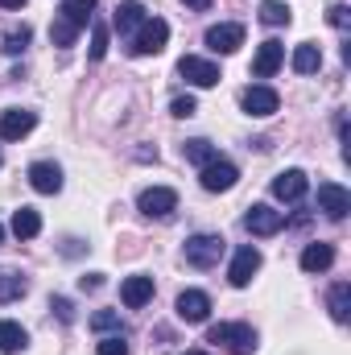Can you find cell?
<instances>
[{
	"mask_svg": "<svg viewBox=\"0 0 351 355\" xmlns=\"http://www.w3.org/2000/svg\"><path fill=\"white\" fill-rule=\"evenodd\" d=\"M207 343H219L223 352H232V355H252L257 352V331L248 322H215L207 331Z\"/></svg>",
	"mask_w": 351,
	"mask_h": 355,
	"instance_id": "cell-1",
	"label": "cell"
},
{
	"mask_svg": "<svg viewBox=\"0 0 351 355\" xmlns=\"http://www.w3.org/2000/svg\"><path fill=\"white\" fill-rule=\"evenodd\" d=\"M166 42H170V25H166L162 17H149V21L132 33V54H137V58L162 54V50H166Z\"/></svg>",
	"mask_w": 351,
	"mask_h": 355,
	"instance_id": "cell-2",
	"label": "cell"
},
{
	"mask_svg": "<svg viewBox=\"0 0 351 355\" xmlns=\"http://www.w3.org/2000/svg\"><path fill=\"white\" fill-rule=\"evenodd\" d=\"M236 162H228V157H211L203 170H198V182H203V190H211V194H223V190H232L236 186Z\"/></svg>",
	"mask_w": 351,
	"mask_h": 355,
	"instance_id": "cell-3",
	"label": "cell"
},
{
	"mask_svg": "<svg viewBox=\"0 0 351 355\" xmlns=\"http://www.w3.org/2000/svg\"><path fill=\"white\" fill-rule=\"evenodd\" d=\"M178 75H182L190 87H215V83H219V67H215L211 58H198V54H186V58L178 62Z\"/></svg>",
	"mask_w": 351,
	"mask_h": 355,
	"instance_id": "cell-4",
	"label": "cell"
},
{
	"mask_svg": "<svg viewBox=\"0 0 351 355\" xmlns=\"http://www.w3.org/2000/svg\"><path fill=\"white\" fill-rule=\"evenodd\" d=\"M137 207H141V215H149V219H166V215H174L178 194L170 186H149V190H141Z\"/></svg>",
	"mask_w": 351,
	"mask_h": 355,
	"instance_id": "cell-5",
	"label": "cell"
},
{
	"mask_svg": "<svg viewBox=\"0 0 351 355\" xmlns=\"http://www.w3.org/2000/svg\"><path fill=\"white\" fill-rule=\"evenodd\" d=\"M219 257H223V240L219 236H190L186 240V261L194 268L219 265Z\"/></svg>",
	"mask_w": 351,
	"mask_h": 355,
	"instance_id": "cell-6",
	"label": "cell"
},
{
	"mask_svg": "<svg viewBox=\"0 0 351 355\" xmlns=\"http://www.w3.org/2000/svg\"><path fill=\"white\" fill-rule=\"evenodd\" d=\"M203 42H207V50H215V54H236V50L244 46V25H236V21L211 25Z\"/></svg>",
	"mask_w": 351,
	"mask_h": 355,
	"instance_id": "cell-7",
	"label": "cell"
},
{
	"mask_svg": "<svg viewBox=\"0 0 351 355\" xmlns=\"http://www.w3.org/2000/svg\"><path fill=\"white\" fill-rule=\"evenodd\" d=\"M257 272H261V252H257L252 244L236 248V257H232V268H228V281H232L236 289H244V285H248Z\"/></svg>",
	"mask_w": 351,
	"mask_h": 355,
	"instance_id": "cell-8",
	"label": "cell"
},
{
	"mask_svg": "<svg viewBox=\"0 0 351 355\" xmlns=\"http://www.w3.org/2000/svg\"><path fill=\"white\" fill-rule=\"evenodd\" d=\"M318 211H323L327 219H348L351 194L339 186V182H323V186H318Z\"/></svg>",
	"mask_w": 351,
	"mask_h": 355,
	"instance_id": "cell-9",
	"label": "cell"
},
{
	"mask_svg": "<svg viewBox=\"0 0 351 355\" xmlns=\"http://www.w3.org/2000/svg\"><path fill=\"white\" fill-rule=\"evenodd\" d=\"M37 128V116L29 112V107H8L4 116H0V141H21V137H29Z\"/></svg>",
	"mask_w": 351,
	"mask_h": 355,
	"instance_id": "cell-10",
	"label": "cell"
},
{
	"mask_svg": "<svg viewBox=\"0 0 351 355\" xmlns=\"http://www.w3.org/2000/svg\"><path fill=\"white\" fill-rule=\"evenodd\" d=\"M244 227H248L252 236H277V232L285 227V215H281V211H273V207H264V202H257V207H248Z\"/></svg>",
	"mask_w": 351,
	"mask_h": 355,
	"instance_id": "cell-11",
	"label": "cell"
},
{
	"mask_svg": "<svg viewBox=\"0 0 351 355\" xmlns=\"http://www.w3.org/2000/svg\"><path fill=\"white\" fill-rule=\"evenodd\" d=\"M240 107H244L248 116H261V120H264V116H273V112L281 107V99H277V91H273V87H264V83H252V87L240 95Z\"/></svg>",
	"mask_w": 351,
	"mask_h": 355,
	"instance_id": "cell-12",
	"label": "cell"
},
{
	"mask_svg": "<svg viewBox=\"0 0 351 355\" xmlns=\"http://www.w3.org/2000/svg\"><path fill=\"white\" fill-rule=\"evenodd\" d=\"M174 310H178L182 322H203V318L211 314V297H207L203 289H182L178 302H174Z\"/></svg>",
	"mask_w": 351,
	"mask_h": 355,
	"instance_id": "cell-13",
	"label": "cell"
},
{
	"mask_svg": "<svg viewBox=\"0 0 351 355\" xmlns=\"http://www.w3.org/2000/svg\"><path fill=\"white\" fill-rule=\"evenodd\" d=\"M120 302H124L128 310H141V306H149V302H153V277H145V272H137V277H124V285H120Z\"/></svg>",
	"mask_w": 351,
	"mask_h": 355,
	"instance_id": "cell-14",
	"label": "cell"
},
{
	"mask_svg": "<svg viewBox=\"0 0 351 355\" xmlns=\"http://www.w3.org/2000/svg\"><path fill=\"white\" fill-rule=\"evenodd\" d=\"M29 186H33L37 194H58V190H62V170H58L54 162H33V166H29Z\"/></svg>",
	"mask_w": 351,
	"mask_h": 355,
	"instance_id": "cell-15",
	"label": "cell"
},
{
	"mask_svg": "<svg viewBox=\"0 0 351 355\" xmlns=\"http://www.w3.org/2000/svg\"><path fill=\"white\" fill-rule=\"evenodd\" d=\"M306 186H310V182H306L302 170H281V174L273 178V194H277L281 202H298V198L306 194Z\"/></svg>",
	"mask_w": 351,
	"mask_h": 355,
	"instance_id": "cell-16",
	"label": "cell"
},
{
	"mask_svg": "<svg viewBox=\"0 0 351 355\" xmlns=\"http://www.w3.org/2000/svg\"><path fill=\"white\" fill-rule=\"evenodd\" d=\"M281 62H285V46L268 37L261 50H257V58H252V75H257V79H268V75H277Z\"/></svg>",
	"mask_w": 351,
	"mask_h": 355,
	"instance_id": "cell-17",
	"label": "cell"
},
{
	"mask_svg": "<svg viewBox=\"0 0 351 355\" xmlns=\"http://www.w3.org/2000/svg\"><path fill=\"white\" fill-rule=\"evenodd\" d=\"M331 265H335V248L331 244H306L302 248V268L306 272H327Z\"/></svg>",
	"mask_w": 351,
	"mask_h": 355,
	"instance_id": "cell-18",
	"label": "cell"
},
{
	"mask_svg": "<svg viewBox=\"0 0 351 355\" xmlns=\"http://www.w3.org/2000/svg\"><path fill=\"white\" fill-rule=\"evenodd\" d=\"M25 343H29L25 327H21V322H12V318H0V352L17 355V352H25Z\"/></svg>",
	"mask_w": 351,
	"mask_h": 355,
	"instance_id": "cell-19",
	"label": "cell"
},
{
	"mask_svg": "<svg viewBox=\"0 0 351 355\" xmlns=\"http://www.w3.org/2000/svg\"><path fill=\"white\" fill-rule=\"evenodd\" d=\"M145 21H149V17H145V4H137V0H124V4L116 8V29H120V33H137Z\"/></svg>",
	"mask_w": 351,
	"mask_h": 355,
	"instance_id": "cell-20",
	"label": "cell"
},
{
	"mask_svg": "<svg viewBox=\"0 0 351 355\" xmlns=\"http://www.w3.org/2000/svg\"><path fill=\"white\" fill-rule=\"evenodd\" d=\"M37 232H42V215H37L33 207L12 211V236H17V240H33Z\"/></svg>",
	"mask_w": 351,
	"mask_h": 355,
	"instance_id": "cell-21",
	"label": "cell"
},
{
	"mask_svg": "<svg viewBox=\"0 0 351 355\" xmlns=\"http://www.w3.org/2000/svg\"><path fill=\"white\" fill-rule=\"evenodd\" d=\"M25 277L17 272V268H0V306H8V302H17V297H25Z\"/></svg>",
	"mask_w": 351,
	"mask_h": 355,
	"instance_id": "cell-22",
	"label": "cell"
},
{
	"mask_svg": "<svg viewBox=\"0 0 351 355\" xmlns=\"http://www.w3.org/2000/svg\"><path fill=\"white\" fill-rule=\"evenodd\" d=\"M323 67V54H318V46L314 42H302L298 50H293V71L298 75H314Z\"/></svg>",
	"mask_w": 351,
	"mask_h": 355,
	"instance_id": "cell-23",
	"label": "cell"
},
{
	"mask_svg": "<svg viewBox=\"0 0 351 355\" xmlns=\"http://www.w3.org/2000/svg\"><path fill=\"white\" fill-rule=\"evenodd\" d=\"M91 12H95V0H67L58 17H62L67 25H75V29H83V25L91 21Z\"/></svg>",
	"mask_w": 351,
	"mask_h": 355,
	"instance_id": "cell-24",
	"label": "cell"
},
{
	"mask_svg": "<svg viewBox=\"0 0 351 355\" xmlns=\"http://www.w3.org/2000/svg\"><path fill=\"white\" fill-rule=\"evenodd\" d=\"M331 318H335V322H348L351 318V285L348 281H339V285L331 289Z\"/></svg>",
	"mask_w": 351,
	"mask_h": 355,
	"instance_id": "cell-25",
	"label": "cell"
},
{
	"mask_svg": "<svg viewBox=\"0 0 351 355\" xmlns=\"http://www.w3.org/2000/svg\"><path fill=\"white\" fill-rule=\"evenodd\" d=\"M182 157H186V162H194V166L203 170V166H207L211 157H219V153H215V145H211V141H203V137H198V141H186V145H182Z\"/></svg>",
	"mask_w": 351,
	"mask_h": 355,
	"instance_id": "cell-26",
	"label": "cell"
},
{
	"mask_svg": "<svg viewBox=\"0 0 351 355\" xmlns=\"http://www.w3.org/2000/svg\"><path fill=\"white\" fill-rule=\"evenodd\" d=\"M261 21L264 25H289V4H281V0H264L261 4Z\"/></svg>",
	"mask_w": 351,
	"mask_h": 355,
	"instance_id": "cell-27",
	"label": "cell"
},
{
	"mask_svg": "<svg viewBox=\"0 0 351 355\" xmlns=\"http://www.w3.org/2000/svg\"><path fill=\"white\" fill-rule=\"evenodd\" d=\"M75 37H79V29L67 25L62 17H54V25H50V42H54V46H75Z\"/></svg>",
	"mask_w": 351,
	"mask_h": 355,
	"instance_id": "cell-28",
	"label": "cell"
},
{
	"mask_svg": "<svg viewBox=\"0 0 351 355\" xmlns=\"http://www.w3.org/2000/svg\"><path fill=\"white\" fill-rule=\"evenodd\" d=\"M91 62H103V58H108V25H99V21H95V29H91Z\"/></svg>",
	"mask_w": 351,
	"mask_h": 355,
	"instance_id": "cell-29",
	"label": "cell"
},
{
	"mask_svg": "<svg viewBox=\"0 0 351 355\" xmlns=\"http://www.w3.org/2000/svg\"><path fill=\"white\" fill-rule=\"evenodd\" d=\"M91 327H95V331H116V335H124V322H120V314H112V310L91 314Z\"/></svg>",
	"mask_w": 351,
	"mask_h": 355,
	"instance_id": "cell-30",
	"label": "cell"
},
{
	"mask_svg": "<svg viewBox=\"0 0 351 355\" xmlns=\"http://www.w3.org/2000/svg\"><path fill=\"white\" fill-rule=\"evenodd\" d=\"M29 46V29L21 25V29H12V33H4V54H21Z\"/></svg>",
	"mask_w": 351,
	"mask_h": 355,
	"instance_id": "cell-31",
	"label": "cell"
},
{
	"mask_svg": "<svg viewBox=\"0 0 351 355\" xmlns=\"http://www.w3.org/2000/svg\"><path fill=\"white\" fill-rule=\"evenodd\" d=\"M95 355H128V343H124V335H108V339H99Z\"/></svg>",
	"mask_w": 351,
	"mask_h": 355,
	"instance_id": "cell-32",
	"label": "cell"
},
{
	"mask_svg": "<svg viewBox=\"0 0 351 355\" xmlns=\"http://www.w3.org/2000/svg\"><path fill=\"white\" fill-rule=\"evenodd\" d=\"M170 112H174L178 120H186V116H194V112H198V103H194V95H178L174 103H170Z\"/></svg>",
	"mask_w": 351,
	"mask_h": 355,
	"instance_id": "cell-33",
	"label": "cell"
},
{
	"mask_svg": "<svg viewBox=\"0 0 351 355\" xmlns=\"http://www.w3.org/2000/svg\"><path fill=\"white\" fill-rule=\"evenodd\" d=\"M327 21H331V25H335V29H348V4H331V8H327Z\"/></svg>",
	"mask_w": 351,
	"mask_h": 355,
	"instance_id": "cell-34",
	"label": "cell"
},
{
	"mask_svg": "<svg viewBox=\"0 0 351 355\" xmlns=\"http://www.w3.org/2000/svg\"><path fill=\"white\" fill-rule=\"evenodd\" d=\"M50 306L58 310V318H62V322H71V318H75V314H71V302H67V297H54Z\"/></svg>",
	"mask_w": 351,
	"mask_h": 355,
	"instance_id": "cell-35",
	"label": "cell"
},
{
	"mask_svg": "<svg viewBox=\"0 0 351 355\" xmlns=\"http://www.w3.org/2000/svg\"><path fill=\"white\" fill-rule=\"evenodd\" d=\"M182 4L194 8V12H207V8H211V0H182Z\"/></svg>",
	"mask_w": 351,
	"mask_h": 355,
	"instance_id": "cell-36",
	"label": "cell"
},
{
	"mask_svg": "<svg viewBox=\"0 0 351 355\" xmlns=\"http://www.w3.org/2000/svg\"><path fill=\"white\" fill-rule=\"evenodd\" d=\"M83 289H99V272H87L83 277Z\"/></svg>",
	"mask_w": 351,
	"mask_h": 355,
	"instance_id": "cell-37",
	"label": "cell"
},
{
	"mask_svg": "<svg viewBox=\"0 0 351 355\" xmlns=\"http://www.w3.org/2000/svg\"><path fill=\"white\" fill-rule=\"evenodd\" d=\"M25 0H0V8H21Z\"/></svg>",
	"mask_w": 351,
	"mask_h": 355,
	"instance_id": "cell-38",
	"label": "cell"
},
{
	"mask_svg": "<svg viewBox=\"0 0 351 355\" xmlns=\"http://www.w3.org/2000/svg\"><path fill=\"white\" fill-rule=\"evenodd\" d=\"M186 355H207V352H186Z\"/></svg>",
	"mask_w": 351,
	"mask_h": 355,
	"instance_id": "cell-39",
	"label": "cell"
},
{
	"mask_svg": "<svg viewBox=\"0 0 351 355\" xmlns=\"http://www.w3.org/2000/svg\"><path fill=\"white\" fill-rule=\"evenodd\" d=\"M0 244H4V227H0Z\"/></svg>",
	"mask_w": 351,
	"mask_h": 355,
	"instance_id": "cell-40",
	"label": "cell"
},
{
	"mask_svg": "<svg viewBox=\"0 0 351 355\" xmlns=\"http://www.w3.org/2000/svg\"><path fill=\"white\" fill-rule=\"evenodd\" d=\"M0 166H4V153H0Z\"/></svg>",
	"mask_w": 351,
	"mask_h": 355,
	"instance_id": "cell-41",
	"label": "cell"
}]
</instances>
